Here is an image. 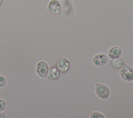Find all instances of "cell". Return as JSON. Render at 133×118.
<instances>
[{"instance_id": "cell-14", "label": "cell", "mask_w": 133, "mask_h": 118, "mask_svg": "<svg viewBox=\"0 0 133 118\" xmlns=\"http://www.w3.org/2000/svg\"><path fill=\"white\" fill-rule=\"evenodd\" d=\"M1 113H0V117H1Z\"/></svg>"}, {"instance_id": "cell-10", "label": "cell", "mask_w": 133, "mask_h": 118, "mask_svg": "<svg viewBox=\"0 0 133 118\" xmlns=\"http://www.w3.org/2000/svg\"><path fill=\"white\" fill-rule=\"evenodd\" d=\"M91 118H104V116L101 113L98 112H92L90 114Z\"/></svg>"}, {"instance_id": "cell-7", "label": "cell", "mask_w": 133, "mask_h": 118, "mask_svg": "<svg viewBox=\"0 0 133 118\" xmlns=\"http://www.w3.org/2000/svg\"><path fill=\"white\" fill-rule=\"evenodd\" d=\"M60 76V71L57 67H52L48 70L47 74V77L50 81H55L57 80Z\"/></svg>"}, {"instance_id": "cell-6", "label": "cell", "mask_w": 133, "mask_h": 118, "mask_svg": "<svg viewBox=\"0 0 133 118\" xmlns=\"http://www.w3.org/2000/svg\"><path fill=\"white\" fill-rule=\"evenodd\" d=\"M108 61V58L104 54H98L95 56L93 59L94 64L98 67L105 65Z\"/></svg>"}, {"instance_id": "cell-9", "label": "cell", "mask_w": 133, "mask_h": 118, "mask_svg": "<svg viewBox=\"0 0 133 118\" xmlns=\"http://www.w3.org/2000/svg\"><path fill=\"white\" fill-rule=\"evenodd\" d=\"M112 64L114 68L117 69H122L123 67L126 65V64L124 60L119 58L113 59L112 61Z\"/></svg>"}, {"instance_id": "cell-8", "label": "cell", "mask_w": 133, "mask_h": 118, "mask_svg": "<svg viewBox=\"0 0 133 118\" xmlns=\"http://www.w3.org/2000/svg\"><path fill=\"white\" fill-rule=\"evenodd\" d=\"M122 54V50L119 47L114 46L112 47L109 51V56L112 59L119 58Z\"/></svg>"}, {"instance_id": "cell-2", "label": "cell", "mask_w": 133, "mask_h": 118, "mask_svg": "<svg viewBox=\"0 0 133 118\" xmlns=\"http://www.w3.org/2000/svg\"><path fill=\"white\" fill-rule=\"evenodd\" d=\"M49 70L48 64L44 61H41L37 64L36 71L37 75L43 78L46 77Z\"/></svg>"}, {"instance_id": "cell-12", "label": "cell", "mask_w": 133, "mask_h": 118, "mask_svg": "<svg viewBox=\"0 0 133 118\" xmlns=\"http://www.w3.org/2000/svg\"><path fill=\"white\" fill-rule=\"evenodd\" d=\"M6 107V101L2 99H0V112L4 110Z\"/></svg>"}, {"instance_id": "cell-13", "label": "cell", "mask_w": 133, "mask_h": 118, "mask_svg": "<svg viewBox=\"0 0 133 118\" xmlns=\"http://www.w3.org/2000/svg\"><path fill=\"white\" fill-rule=\"evenodd\" d=\"M2 1H3V0H0V6H1V4H2Z\"/></svg>"}, {"instance_id": "cell-3", "label": "cell", "mask_w": 133, "mask_h": 118, "mask_svg": "<svg viewBox=\"0 0 133 118\" xmlns=\"http://www.w3.org/2000/svg\"><path fill=\"white\" fill-rule=\"evenodd\" d=\"M120 75L125 81H131L133 80V70L131 67L126 65L121 70Z\"/></svg>"}, {"instance_id": "cell-4", "label": "cell", "mask_w": 133, "mask_h": 118, "mask_svg": "<svg viewBox=\"0 0 133 118\" xmlns=\"http://www.w3.org/2000/svg\"><path fill=\"white\" fill-rule=\"evenodd\" d=\"M61 4L57 0H52L48 4V9L49 12L52 15H58L61 11Z\"/></svg>"}, {"instance_id": "cell-11", "label": "cell", "mask_w": 133, "mask_h": 118, "mask_svg": "<svg viewBox=\"0 0 133 118\" xmlns=\"http://www.w3.org/2000/svg\"><path fill=\"white\" fill-rule=\"evenodd\" d=\"M6 80L5 77L0 74V87H3L6 85Z\"/></svg>"}, {"instance_id": "cell-1", "label": "cell", "mask_w": 133, "mask_h": 118, "mask_svg": "<svg viewBox=\"0 0 133 118\" xmlns=\"http://www.w3.org/2000/svg\"><path fill=\"white\" fill-rule=\"evenodd\" d=\"M95 91L97 96L102 99H106L110 95L109 89L104 84L97 83Z\"/></svg>"}, {"instance_id": "cell-5", "label": "cell", "mask_w": 133, "mask_h": 118, "mask_svg": "<svg viewBox=\"0 0 133 118\" xmlns=\"http://www.w3.org/2000/svg\"><path fill=\"white\" fill-rule=\"evenodd\" d=\"M56 67L60 72H66L70 69V62L66 58H60L57 62Z\"/></svg>"}]
</instances>
